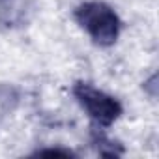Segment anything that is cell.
<instances>
[{
    "mask_svg": "<svg viewBox=\"0 0 159 159\" xmlns=\"http://www.w3.org/2000/svg\"><path fill=\"white\" fill-rule=\"evenodd\" d=\"M75 21L81 25L88 36L94 39V43L101 47L112 45L120 36V19L116 11L107 6L105 2H84L77 6L75 10Z\"/></svg>",
    "mask_w": 159,
    "mask_h": 159,
    "instance_id": "obj_1",
    "label": "cell"
},
{
    "mask_svg": "<svg viewBox=\"0 0 159 159\" xmlns=\"http://www.w3.org/2000/svg\"><path fill=\"white\" fill-rule=\"evenodd\" d=\"M73 96L98 127L112 125L122 114L120 101L90 83H77L73 86Z\"/></svg>",
    "mask_w": 159,
    "mask_h": 159,
    "instance_id": "obj_2",
    "label": "cell"
},
{
    "mask_svg": "<svg viewBox=\"0 0 159 159\" xmlns=\"http://www.w3.org/2000/svg\"><path fill=\"white\" fill-rule=\"evenodd\" d=\"M38 155H64V157H69L73 153L67 152V150H43V152H38Z\"/></svg>",
    "mask_w": 159,
    "mask_h": 159,
    "instance_id": "obj_3",
    "label": "cell"
}]
</instances>
